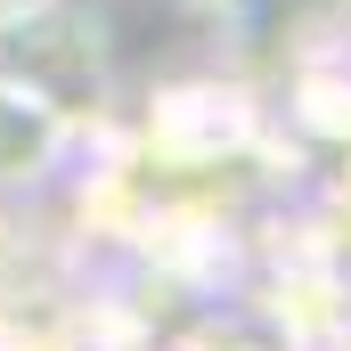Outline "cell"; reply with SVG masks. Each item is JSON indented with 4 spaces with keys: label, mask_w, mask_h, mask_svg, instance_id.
I'll return each instance as SVG.
<instances>
[{
    "label": "cell",
    "mask_w": 351,
    "mask_h": 351,
    "mask_svg": "<svg viewBox=\"0 0 351 351\" xmlns=\"http://www.w3.org/2000/svg\"><path fill=\"white\" fill-rule=\"evenodd\" d=\"M66 147H74V123H66L49 98H33L25 82L0 74V196L49 180L58 164H66Z\"/></svg>",
    "instance_id": "6da1fadb"
}]
</instances>
